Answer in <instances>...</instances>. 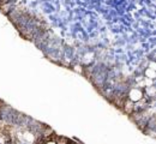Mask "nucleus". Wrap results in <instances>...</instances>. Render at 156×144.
<instances>
[{
    "label": "nucleus",
    "instance_id": "1",
    "mask_svg": "<svg viewBox=\"0 0 156 144\" xmlns=\"http://www.w3.org/2000/svg\"><path fill=\"white\" fill-rule=\"evenodd\" d=\"M143 97H144V93H143V90L140 88H132L129 91V95H127V99L133 103L140 101Z\"/></svg>",
    "mask_w": 156,
    "mask_h": 144
},
{
    "label": "nucleus",
    "instance_id": "2",
    "mask_svg": "<svg viewBox=\"0 0 156 144\" xmlns=\"http://www.w3.org/2000/svg\"><path fill=\"white\" fill-rule=\"evenodd\" d=\"M22 138H23L27 143H34V141H35V136H34V133L30 132V131H24V132L22 133Z\"/></svg>",
    "mask_w": 156,
    "mask_h": 144
},
{
    "label": "nucleus",
    "instance_id": "3",
    "mask_svg": "<svg viewBox=\"0 0 156 144\" xmlns=\"http://www.w3.org/2000/svg\"><path fill=\"white\" fill-rule=\"evenodd\" d=\"M124 109L127 114H132L133 113V102H131L130 100L124 102Z\"/></svg>",
    "mask_w": 156,
    "mask_h": 144
},
{
    "label": "nucleus",
    "instance_id": "4",
    "mask_svg": "<svg viewBox=\"0 0 156 144\" xmlns=\"http://www.w3.org/2000/svg\"><path fill=\"white\" fill-rule=\"evenodd\" d=\"M144 75H145V78H149V79H155L156 77V72L155 70H151V68H147L145 70V72H144Z\"/></svg>",
    "mask_w": 156,
    "mask_h": 144
},
{
    "label": "nucleus",
    "instance_id": "5",
    "mask_svg": "<svg viewBox=\"0 0 156 144\" xmlns=\"http://www.w3.org/2000/svg\"><path fill=\"white\" fill-rule=\"evenodd\" d=\"M145 94H147V96H149V97H154V95H155V86H154V85H151V86H145Z\"/></svg>",
    "mask_w": 156,
    "mask_h": 144
},
{
    "label": "nucleus",
    "instance_id": "6",
    "mask_svg": "<svg viewBox=\"0 0 156 144\" xmlns=\"http://www.w3.org/2000/svg\"><path fill=\"white\" fill-rule=\"evenodd\" d=\"M83 60H84V64L89 65L90 62L94 60V53H91V52H90V53H87V54L84 55V59H83Z\"/></svg>",
    "mask_w": 156,
    "mask_h": 144
},
{
    "label": "nucleus",
    "instance_id": "7",
    "mask_svg": "<svg viewBox=\"0 0 156 144\" xmlns=\"http://www.w3.org/2000/svg\"><path fill=\"white\" fill-rule=\"evenodd\" d=\"M10 7H11V4H10V2H4V4L0 6V9H1V11H2L4 13H7V12L10 11V10H9Z\"/></svg>",
    "mask_w": 156,
    "mask_h": 144
},
{
    "label": "nucleus",
    "instance_id": "8",
    "mask_svg": "<svg viewBox=\"0 0 156 144\" xmlns=\"http://www.w3.org/2000/svg\"><path fill=\"white\" fill-rule=\"evenodd\" d=\"M46 144H57V142H54V141H48Z\"/></svg>",
    "mask_w": 156,
    "mask_h": 144
},
{
    "label": "nucleus",
    "instance_id": "9",
    "mask_svg": "<svg viewBox=\"0 0 156 144\" xmlns=\"http://www.w3.org/2000/svg\"><path fill=\"white\" fill-rule=\"evenodd\" d=\"M69 144H77V143H71V142H69Z\"/></svg>",
    "mask_w": 156,
    "mask_h": 144
},
{
    "label": "nucleus",
    "instance_id": "10",
    "mask_svg": "<svg viewBox=\"0 0 156 144\" xmlns=\"http://www.w3.org/2000/svg\"><path fill=\"white\" fill-rule=\"evenodd\" d=\"M0 1H2V0H0Z\"/></svg>",
    "mask_w": 156,
    "mask_h": 144
}]
</instances>
